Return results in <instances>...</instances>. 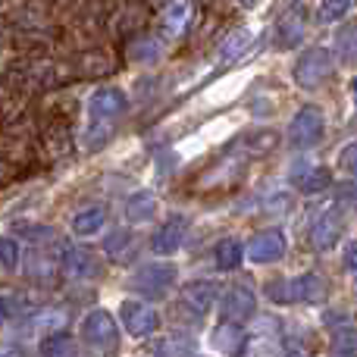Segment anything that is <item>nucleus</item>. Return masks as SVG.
<instances>
[{
  "label": "nucleus",
  "instance_id": "obj_16",
  "mask_svg": "<svg viewBox=\"0 0 357 357\" xmlns=\"http://www.w3.org/2000/svg\"><path fill=\"white\" fill-rule=\"evenodd\" d=\"M104 222H107V210L100 204H91V207H82L73 216V232L79 238H91V235H98L104 229Z\"/></svg>",
  "mask_w": 357,
  "mask_h": 357
},
{
  "label": "nucleus",
  "instance_id": "obj_22",
  "mask_svg": "<svg viewBox=\"0 0 357 357\" xmlns=\"http://www.w3.org/2000/svg\"><path fill=\"white\" fill-rule=\"evenodd\" d=\"M191 22V3L188 0H173V3L163 10V25H167L173 35H182Z\"/></svg>",
  "mask_w": 357,
  "mask_h": 357
},
{
  "label": "nucleus",
  "instance_id": "obj_32",
  "mask_svg": "<svg viewBox=\"0 0 357 357\" xmlns=\"http://www.w3.org/2000/svg\"><path fill=\"white\" fill-rule=\"evenodd\" d=\"M126 245H129V232H123V229L110 232V238H107V251H113V254H119Z\"/></svg>",
  "mask_w": 357,
  "mask_h": 357
},
{
  "label": "nucleus",
  "instance_id": "obj_33",
  "mask_svg": "<svg viewBox=\"0 0 357 357\" xmlns=\"http://www.w3.org/2000/svg\"><path fill=\"white\" fill-rule=\"evenodd\" d=\"M354 154H357L354 144H348V148L342 151V169H345V173H354Z\"/></svg>",
  "mask_w": 357,
  "mask_h": 357
},
{
  "label": "nucleus",
  "instance_id": "obj_17",
  "mask_svg": "<svg viewBox=\"0 0 357 357\" xmlns=\"http://www.w3.org/2000/svg\"><path fill=\"white\" fill-rule=\"evenodd\" d=\"M304 29H307L304 16L298 10H291L289 16H282L276 25V47H295V44L304 38Z\"/></svg>",
  "mask_w": 357,
  "mask_h": 357
},
{
  "label": "nucleus",
  "instance_id": "obj_24",
  "mask_svg": "<svg viewBox=\"0 0 357 357\" xmlns=\"http://www.w3.org/2000/svg\"><path fill=\"white\" fill-rule=\"evenodd\" d=\"M41 354L44 357H75V342L63 333H54L41 342Z\"/></svg>",
  "mask_w": 357,
  "mask_h": 357
},
{
  "label": "nucleus",
  "instance_id": "obj_29",
  "mask_svg": "<svg viewBox=\"0 0 357 357\" xmlns=\"http://www.w3.org/2000/svg\"><path fill=\"white\" fill-rule=\"evenodd\" d=\"M339 60L348 63V66L354 63V25L351 22L342 29V54H339Z\"/></svg>",
  "mask_w": 357,
  "mask_h": 357
},
{
  "label": "nucleus",
  "instance_id": "obj_40",
  "mask_svg": "<svg viewBox=\"0 0 357 357\" xmlns=\"http://www.w3.org/2000/svg\"><path fill=\"white\" fill-rule=\"evenodd\" d=\"M0 3H3V0H0Z\"/></svg>",
  "mask_w": 357,
  "mask_h": 357
},
{
  "label": "nucleus",
  "instance_id": "obj_25",
  "mask_svg": "<svg viewBox=\"0 0 357 357\" xmlns=\"http://www.w3.org/2000/svg\"><path fill=\"white\" fill-rule=\"evenodd\" d=\"M129 56L132 63H157L160 60V44L154 38H135L129 47Z\"/></svg>",
  "mask_w": 357,
  "mask_h": 357
},
{
  "label": "nucleus",
  "instance_id": "obj_38",
  "mask_svg": "<svg viewBox=\"0 0 357 357\" xmlns=\"http://www.w3.org/2000/svg\"><path fill=\"white\" fill-rule=\"evenodd\" d=\"M56 3H69V0H56Z\"/></svg>",
  "mask_w": 357,
  "mask_h": 357
},
{
  "label": "nucleus",
  "instance_id": "obj_10",
  "mask_svg": "<svg viewBox=\"0 0 357 357\" xmlns=\"http://www.w3.org/2000/svg\"><path fill=\"white\" fill-rule=\"evenodd\" d=\"M176 266L173 264H144L142 270L135 273L132 285H135L142 295H163L169 285L176 282Z\"/></svg>",
  "mask_w": 357,
  "mask_h": 357
},
{
  "label": "nucleus",
  "instance_id": "obj_39",
  "mask_svg": "<svg viewBox=\"0 0 357 357\" xmlns=\"http://www.w3.org/2000/svg\"><path fill=\"white\" fill-rule=\"evenodd\" d=\"M0 357H6V354H3V351H0Z\"/></svg>",
  "mask_w": 357,
  "mask_h": 357
},
{
  "label": "nucleus",
  "instance_id": "obj_7",
  "mask_svg": "<svg viewBox=\"0 0 357 357\" xmlns=\"http://www.w3.org/2000/svg\"><path fill=\"white\" fill-rule=\"evenodd\" d=\"M119 320H123L126 333L135 335V339H144V335L157 333V326H160L157 310H151L148 304H138V301H123L119 304Z\"/></svg>",
  "mask_w": 357,
  "mask_h": 357
},
{
  "label": "nucleus",
  "instance_id": "obj_2",
  "mask_svg": "<svg viewBox=\"0 0 357 357\" xmlns=\"http://www.w3.org/2000/svg\"><path fill=\"white\" fill-rule=\"evenodd\" d=\"M333 73H335L333 50L329 47H310V50H304L295 63V85L314 91V88L323 85V82L333 79Z\"/></svg>",
  "mask_w": 357,
  "mask_h": 357
},
{
  "label": "nucleus",
  "instance_id": "obj_6",
  "mask_svg": "<svg viewBox=\"0 0 357 357\" xmlns=\"http://www.w3.org/2000/svg\"><path fill=\"white\" fill-rule=\"evenodd\" d=\"M285 245H289V238H285L282 229H264V232H257L251 238V245H248V260L257 266L276 264L285 254Z\"/></svg>",
  "mask_w": 357,
  "mask_h": 357
},
{
  "label": "nucleus",
  "instance_id": "obj_14",
  "mask_svg": "<svg viewBox=\"0 0 357 357\" xmlns=\"http://www.w3.org/2000/svg\"><path fill=\"white\" fill-rule=\"evenodd\" d=\"M182 295H185V304H188L197 317H204L216 304V298H220V285H216L213 279H191L182 289Z\"/></svg>",
  "mask_w": 357,
  "mask_h": 357
},
{
  "label": "nucleus",
  "instance_id": "obj_4",
  "mask_svg": "<svg viewBox=\"0 0 357 357\" xmlns=\"http://www.w3.org/2000/svg\"><path fill=\"white\" fill-rule=\"evenodd\" d=\"M326 135V116L320 107H301L289 126V144L295 148H314Z\"/></svg>",
  "mask_w": 357,
  "mask_h": 357
},
{
  "label": "nucleus",
  "instance_id": "obj_13",
  "mask_svg": "<svg viewBox=\"0 0 357 357\" xmlns=\"http://www.w3.org/2000/svg\"><path fill=\"white\" fill-rule=\"evenodd\" d=\"M289 298L304 304H323L329 298V285L320 273H301V276L289 279Z\"/></svg>",
  "mask_w": 357,
  "mask_h": 357
},
{
  "label": "nucleus",
  "instance_id": "obj_8",
  "mask_svg": "<svg viewBox=\"0 0 357 357\" xmlns=\"http://www.w3.org/2000/svg\"><path fill=\"white\" fill-rule=\"evenodd\" d=\"M185 238H188V216L173 213L160 229H157L151 248H154L157 257H169V254H176L178 248L185 245Z\"/></svg>",
  "mask_w": 357,
  "mask_h": 357
},
{
  "label": "nucleus",
  "instance_id": "obj_1",
  "mask_svg": "<svg viewBox=\"0 0 357 357\" xmlns=\"http://www.w3.org/2000/svg\"><path fill=\"white\" fill-rule=\"evenodd\" d=\"M129 107V98H126L123 88H98V91L88 98V126L85 132V148L88 151H98L100 144L110 138V126L113 119H119Z\"/></svg>",
  "mask_w": 357,
  "mask_h": 357
},
{
  "label": "nucleus",
  "instance_id": "obj_19",
  "mask_svg": "<svg viewBox=\"0 0 357 357\" xmlns=\"http://www.w3.org/2000/svg\"><path fill=\"white\" fill-rule=\"evenodd\" d=\"M154 213H157V197L151 195V191H138V195H132L129 204H126L129 222H148V220H154Z\"/></svg>",
  "mask_w": 357,
  "mask_h": 357
},
{
  "label": "nucleus",
  "instance_id": "obj_15",
  "mask_svg": "<svg viewBox=\"0 0 357 357\" xmlns=\"http://www.w3.org/2000/svg\"><path fill=\"white\" fill-rule=\"evenodd\" d=\"M245 345V333H241L238 323H220V326L210 333V348L220 354H238Z\"/></svg>",
  "mask_w": 357,
  "mask_h": 357
},
{
  "label": "nucleus",
  "instance_id": "obj_31",
  "mask_svg": "<svg viewBox=\"0 0 357 357\" xmlns=\"http://www.w3.org/2000/svg\"><path fill=\"white\" fill-rule=\"evenodd\" d=\"M63 320H66L63 314H56V310H47V314L41 317V323L35 320V333H44V329H56V326H63Z\"/></svg>",
  "mask_w": 357,
  "mask_h": 357
},
{
  "label": "nucleus",
  "instance_id": "obj_12",
  "mask_svg": "<svg viewBox=\"0 0 357 357\" xmlns=\"http://www.w3.org/2000/svg\"><path fill=\"white\" fill-rule=\"evenodd\" d=\"M254 310H257V295H254L248 285H232V289L226 291V298H222V317H226L229 323L251 320Z\"/></svg>",
  "mask_w": 357,
  "mask_h": 357
},
{
  "label": "nucleus",
  "instance_id": "obj_11",
  "mask_svg": "<svg viewBox=\"0 0 357 357\" xmlns=\"http://www.w3.org/2000/svg\"><path fill=\"white\" fill-rule=\"evenodd\" d=\"M63 273L66 276H73V279H98L100 273H104V266H100V260H98V254H91L88 248H66L63 251Z\"/></svg>",
  "mask_w": 357,
  "mask_h": 357
},
{
  "label": "nucleus",
  "instance_id": "obj_27",
  "mask_svg": "<svg viewBox=\"0 0 357 357\" xmlns=\"http://www.w3.org/2000/svg\"><path fill=\"white\" fill-rule=\"evenodd\" d=\"M19 241L13 238V235H0V264L6 266V270H16L19 266Z\"/></svg>",
  "mask_w": 357,
  "mask_h": 357
},
{
  "label": "nucleus",
  "instance_id": "obj_21",
  "mask_svg": "<svg viewBox=\"0 0 357 357\" xmlns=\"http://www.w3.org/2000/svg\"><path fill=\"white\" fill-rule=\"evenodd\" d=\"M245 257V248H241L238 238H222L213 251V260H216V270H235Z\"/></svg>",
  "mask_w": 357,
  "mask_h": 357
},
{
  "label": "nucleus",
  "instance_id": "obj_37",
  "mask_svg": "<svg viewBox=\"0 0 357 357\" xmlns=\"http://www.w3.org/2000/svg\"><path fill=\"white\" fill-rule=\"evenodd\" d=\"M289 357H310V354H304V351H291Z\"/></svg>",
  "mask_w": 357,
  "mask_h": 357
},
{
  "label": "nucleus",
  "instance_id": "obj_36",
  "mask_svg": "<svg viewBox=\"0 0 357 357\" xmlns=\"http://www.w3.org/2000/svg\"><path fill=\"white\" fill-rule=\"evenodd\" d=\"M257 0H238V6H254Z\"/></svg>",
  "mask_w": 357,
  "mask_h": 357
},
{
  "label": "nucleus",
  "instance_id": "obj_18",
  "mask_svg": "<svg viewBox=\"0 0 357 357\" xmlns=\"http://www.w3.org/2000/svg\"><path fill=\"white\" fill-rule=\"evenodd\" d=\"M151 351L157 357H191L195 342H191L188 335H160V339L151 345Z\"/></svg>",
  "mask_w": 357,
  "mask_h": 357
},
{
  "label": "nucleus",
  "instance_id": "obj_20",
  "mask_svg": "<svg viewBox=\"0 0 357 357\" xmlns=\"http://www.w3.org/2000/svg\"><path fill=\"white\" fill-rule=\"evenodd\" d=\"M251 44H254V31H251V29H235L232 35L222 41L220 56H222L226 63H232V60H238V56H245L248 50H251Z\"/></svg>",
  "mask_w": 357,
  "mask_h": 357
},
{
  "label": "nucleus",
  "instance_id": "obj_23",
  "mask_svg": "<svg viewBox=\"0 0 357 357\" xmlns=\"http://www.w3.org/2000/svg\"><path fill=\"white\" fill-rule=\"evenodd\" d=\"M351 6H354V0H323L317 6V22H323V25L339 22V19H345L351 13Z\"/></svg>",
  "mask_w": 357,
  "mask_h": 357
},
{
  "label": "nucleus",
  "instance_id": "obj_9",
  "mask_svg": "<svg viewBox=\"0 0 357 357\" xmlns=\"http://www.w3.org/2000/svg\"><path fill=\"white\" fill-rule=\"evenodd\" d=\"M289 178L304 195H320V191L333 188V173H329L326 167H317V163H307V160H298L295 167L289 169Z\"/></svg>",
  "mask_w": 357,
  "mask_h": 357
},
{
  "label": "nucleus",
  "instance_id": "obj_5",
  "mask_svg": "<svg viewBox=\"0 0 357 357\" xmlns=\"http://www.w3.org/2000/svg\"><path fill=\"white\" fill-rule=\"evenodd\" d=\"M339 235H342V210L339 204L335 207H326L317 213V220L310 222V245L317 251H333L339 245Z\"/></svg>",
  "mask_w": 357,
  "mask_h": 357
},
{
  "label": "nucleus",
  "instance_id": "obj_35",
  "mask_svg": "<svg viewBox=\"0 0 357 357\" xmlns=\"http://www.w3.org/2000/svg\"><path fill=\"white\" fill-rule=\"evenodd\" d=\"M6 320H10V301H6V298H0V326H3Z\"/></svg>",
  "mask_w": 357,
  "mask_h": 357
},
{
  "label": "nucleus",
  "instance_id": "obj_34",
  "mask_svg": "<svg viewBox=\"0 0 357 357\" xmlns=\"http://www.w3.org/2000/svg\"><path fill=\"white\" fill-rule=\"evenodd\" d=\"M354 241H348V248H345V273H354Z\"/></svg>",
  "mask_w": 357,
  "mask_h": 357
},
{
  "label": "nucleus",
  "instance_id": "obj_3",
  "mask_svg": "<svg viewBox=\"0 0 357 357\" xmlns=\"http://www.w3.org/2000/svg\"><path fill=\"white\" fill-rule=\"evenodd\" d=\"M82 339L88 348L100 354H113L119 348V326L107 310H91V314L82 320Z\"/></svg>",
  "mask_w": 357,
  "mask_h": 357
},
{
  "label": "nucleus",
  "instance_id": "obj_26",
  "mask_svg": "<svg viewBox=\"0 0 357 357\" xmlns=\"http://www.w3.org/2000/svg\"><path fill=\"white\" fill-rule=\"evenodd\" d=\"M29 279L31 282H50V279L56 276V264L50 257H38V254H31L29 257Z\"/></svg>",
  "mask_w": 357,
  "mask_h": 357
},
{
  "label": "nucleus",
  "instance_id": "obj_28",
  "mask_svg": "<svg viewBox=\"0 0 357 357\" xmlns=\"http://www.w3.org/2000/svg\"><path fill=\"white\" fill-rule=\"evenodd\" d=\"M279 142L276 132H257V135H248L245 138V148L254 151V154H264V151H273Z\"/></svg>",
  "mask_w": 357,
  "mask_h": 357
},
{
  "label": "nucleus",
  "instance_id": "obj_30",
  "mask_svg": "<svg viewBox=\"0 0 357 357\" xmlns=\"http://www.w3.org/2000/svg\"><path fill=\"white\" fill-rule=\"evenodd\" d=\"M16 232L19 235H31V241H44V238L54 235L47 226H29V222H16Z\"/></svg>",
  "mask_w": 357,
  "mask_h": 357
}]
</instances>
